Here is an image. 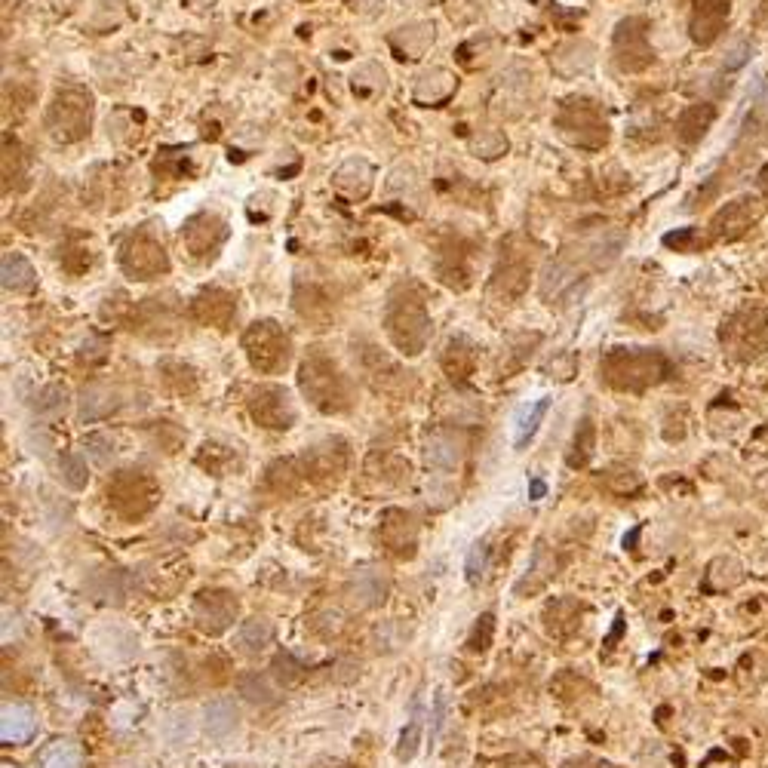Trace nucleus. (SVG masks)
<instances>
[{"mask_svg": "<svg viewBox=\"0 0 768 768\" xmlns=\"http://www.w3.org/2000/svg\"><path fill=\"white\" fill-rule=\"evenodd\" d=\"M384 329L394 348L406 357H418L431 341V317L421 295L412 289H397L384 311Z\"/></svg>", "mask_w": 768, "mask_h": 768, "instance_id": "1", "label": "nucleus"}, {"mask_svg": "<svg viewBox=\"0 0 768 768\" xmlns=\"http://www.w3.org/2000/svg\"><path fill=\"white\" fill-rule=\"evenodd\" d=\"M298 384L320 412H345L351 406V381L323 348L308 351Z\"/></svg>", "mask_w": 768, "mask_h": 768, "instance_id": "2", "label": "nucleus"}, {"mask_svg": "<svg viewBox=\"0 0 768 768\" xmlns=\"http://www.w3.org/2000/svg\"><path fill=\"white\" fill-rule=\"evenodd\" d=\"M603 378L618 391H646L667 375V360L658 351L643 348H615L600 366Z\"/></svg>", "mask_w": 768, "mask_h": 768, "instance_id": "3", "label": "nucleus"}, {"mask_svg": "<svg viewBox=\"0 0 768 768\" xmlns=\"http://www.w3.org/2000/svg\"><path fill=\"white\" fill-rule=\"evenodd\" d=\"M93 123V96L83 87H59L47 111V130L56 142H80Z\"/></svg>", "mask_w": 768, "mask_h": 768, "instance_id": "4", "label": "nucleus"}, {"mask_svg": "<svg viewBox=\"0 0 768 768\" xmlns=\"http://www.w3.org/2000/svg\"><path fill=\"white\" fill-rule=\"evenodd\" d=\"M243 351L252 363L255 372L262 375H277L289 366L292 357V345L289 335L283 332V326H277L274 320H259L252 323L243 332Z\"/></svg>", "mask_w": 768, "mask_h": 768, "instance_id": "5", "label": "nucleus"}, {"mask_svg": "<svg viewBox=\"0 0 768 768\" xmlns=\"http://www.w3.org/2000/svg\"><path fill=\"white\" fill-rule=\"evenodd\" d=\"M557 130L578 148H600L609 139V126L590 99H566L557 114Z\"/></svg>", "mask_w": 768, "mask_h": 768, "instance_id": "6", "label": "nucleus"}, {"mask_svg": "<svg viewBox=\"0 0 768 768\" xmlns=\"http://www.w3.org/2000/svg\"><path fill=\"white\" fill-rule=\"evenodd\" d=\"M120 268L130 280H154L169 271V255L151 231H136L120 246Z\"/></svg>", "mask_w": 768, "mask_h": 768, "instance_id": "7", "label": "nucleus"}, {"mask_svg": "<svg viewBox=\"0 0 768 768\" xmlns=\"http://www.w3.org/2000/svg\"><path fill=\"white\" fill-rule=\"evenodd\" d=\"M157 498H160L157 483L148 474H142V471H120L111 480V486H108L111 507L117 510L120 517H126V520L145 517L148 510L157 504Z\"/></svg>", "mask_w": 768, "mask_h": 768, "instance_id": "8", "label": "nucleus"}, {"mask_svg": "<svg viewBox=\"0 0 768 768\" xmlns=\"http://www.w3.org/2000/svg\"><path fill=\"white\" fill-rule=\"evenodd\" d=\"M249 415L268 431H286L295 421L292 400L280 384H259V388L249 394Z\"/></svg>", "mask_w": 768, "mask_h": 768, "instance_id": "9", "label": "nucleus"}, {"mask_svg": "<svg viewBox=\"0 0 768 768\" xmlns=\"http://www.w3.org/2000/svg\"><path fill=\"white\" fill-rule=\"evenodd\" d=\"M520 237H507V243H501V259L495 268V289L504 298H517L523 295L526 283H529V271H532V252L526 246H517Z\"/></svg>", "mask_w": 768, "mask_h": 768, "instance_id": "10", "label": "nucleus"}, {"mask_svg": "<svg viewBox=\"0 0 768 768\" xmlns=\"http://www.w3.org/2000/svg\"><path fill=\"white\" fill-rule=\"evenodd\" d=\"M615 62L621 71H643L652 65L646 19H624L615 31Z\"/></svg>", "mask_w": 768, "mask_h": 768, "instance_id": "11", "label": "nucleus"}, {"mask_svg": "<svg viewBox=\"0 0 768 768\" xmlns=\"http://www.w3.org/2000/svg\"><path fill=\"white\" fill-rule=\"evenodd\" d=\"M228 237V225L222 216H216V212H197L194 219L185 222V231H182V243L191 249L194 259H209V255H216L219 246L225 243Z\"/></svg>", "mask_w": 768, "mask_h": 768, "instance_id": "12", "label": "nucleus"}, {"mask_svg": "<svg viewBox=\"0 0 768 768\" xmlns=\"http://www.w3.org/2000/svg\"><path fill=\"white\" fill-rule=\"evenodd\" d=\"M194 618H197V627L206 630L209 636H219L225 633L234 618H237V600L228 593V590H206L197 596L194 603Z\"/></svg>", "mask_w": 768, "mask_h": 768, "instance_id": "13", "label": "nucleus"}, {"mask_svg": "<svg viewBox=\"0 0 768 768\" xmlns=\"http://www.w3.org/2000/svg\"><path fill=\"white\" fill-rule=\"evenodd\" d=\"M237 305H234V295L222 292V289H203L194 302H191V317L203 326H219L228 329L234 323Z\"/></svg>", "mask_w": 768, "mask_h": 768, "instance_id": "14", "label": "nucleus"}, {"mask_svg": "<svg viewBox=\"0 0 768 768\" xmlns=\"http://www.w3.org/2000/svg\"><path fill=\"white\" fill-rule=\"evenodd\" d=\"M169 298V295H166ZM166 298H145V302L136 308V320H133V329H139L142 335H163L166 326H176V314H179V305L176 302H166Z\"/></svg>", "mask_w": 768, "mask_h": 768, "instance_id": "15", "label": "nucleus"}, {"mask_svg": "<svg viewBox=\"0 0 768 768\" xmlns=\"http://www.w3.org/2000/svg\"><path fill=\"white\" fill-rule=\"evenodd\" d=\"M34 713L31 707L25 704H4V710H0V741L4 744H25L34 738Z\"/></svg>", "mask_w": 768, "mask_h": 768, "instance_id": "16", "label": "nucleus"}, {"mask_svg": "<svg viewBox=\"0 0 768 768\" xmlns=\"http://www.w3.org/2000/svg\"><path fill=\"white\" fill-rule=\"evenodd\" d=\"M725 16H729V0H698L695 16H692V37L698 44H713V37L719 34Z\"/></svg>", "mask_w": 768, "mask_h": 768, "instance_id": "17", "label": "nucleus"}, {"mask_svg": "<svg viewBox=\"0 0 768 768\" xmlns=\"http://www.w3.org/2000/svg\"><path fill=\"white\" fill-rule=\"evenodd\" d=\"M388 590H391V581L378 569H360L351 581V596H354V603L360 609L381 606L384 600H388Z\"/></svg>", "mask_w": 768, "mask_h": 768, "instance_id": "18", "label": "nucleus"}, {"mask_svg": "<svg viewBox=\"0 0 768 768\" xmlns=\"http://www.w3.org/2000/svg\"><path fill=\"white\" fill-rule=\"evenodd\" d=\"M381 541L388 544L400 557H412L415 550V523L403 510H388L381 523Z\"/></svg>", "mask_w": 768, "mask_h": 768, "instance_id": "19", "label": "nucleus"}, {"mask_svg": "<svg viewBox=\"0 0 768 768\" xmlns=\"http://www.w3.org/2000/svg\"><path fill=\"white\" fill-rule=\"evenodd\" d=\"M553 575H557V560H553V553L547 550V544L538 541L535 550H532V560H529L526 575L514 584V593H517V596L535 593V590H541Z\"/></svg>", "mask_w": 768, "mask_h": 768, "instance_id": "20", "label": "nucleus"}, {"mask_svg": "<svg viewBox=\"0 0 768 768\" xmlns=\"http://www.w3.org/2000/svg\"><path fill=\"white\" fill-rule=\"evenodd\" d=\"M0 277H4V289L7 292H31L37 286V274L31 268V262L22 252H7L4 265H0Z\"/></svg>", "mask_w": 768, "mask_h": 768, "instance_id": "21", "label": "nucleus"}, {"mask_svg": "<svg viewBox=\"0 0 768 768\" xmlns=\"http://www.w3.org/2000/svg\"><path fill=\"white\" fill-rule=\"evenodd\" d=\"M203 716H206V735L209 738H216V741H225L234 729H237V707H234V701H228V698H216V701H209L206 704V710H203Z\"/></svg>", "mask_w": 768, "mask_h": 768, "instance_id": "22", "label": "nucleus"}, {"mask_svg": "<svg viewBox=\"0 0 768 768\" xmlns=\"http://www.w3.org/2000/svg\"><path fill=\"white\" fill-rule=\"evenodd\" d=\"M464 443L449 434V431H437L431 440H428V461L431 467H437V471H455V467L461 464V449Z\"/></svg>", "mask_w": 768, "mask_h": 768, "instance_id": "23", "label": "nucleus"}, {"mask_svg": "<svg viewBox=\"0 0 768 768\" xmlns=\"http://www.w3.org/2000/svg\"><path fill=\"white\" fill-rule=\"evenodd\" d=\"M474 363H477V351L467 338H452L446 351H443V369L449 372V378H467L474 372Z\"/></svg>", "mask_w": 768, "mask_h": 768, "instance_id": "24", "label": "nucleus"}, {"mask_svg": "<svg viewBox=\"0 0 768 768\" xmlns=\"http://www.w3.org/2000/svg\"><path fill=\"white\" fill-rule=\"evenodd\" d=\"M421 738H424V719H421V698L415 695L412 698V713L403 725L400 732V744H397V759L400 762H412L418 747H421Z\"/></svg>", "mask_w": 768, "mask_h": 768, "instance_id": "25", "label": "nucleus"}, {"mask_svg": "<svg viewBox=\"0 0 768 768\" xmlns=\"http://www.w3.org/2000/svg\"><path fill=\"white\" fill-rule=\"evenodd\" d=\"M274 639V627L262 618H249L237 627V646L246 652V655H259L271 646Z\"/></svg>", "mask_w": 768, "mask_h": 768, "instance_id": "26", "label": "nucleus"}, {"mask_svg": "<svg viewBox=\"0 0 768 768\" xmlns=\"http://www.w3.org/2000/svg\"><path fill=\"white\" fill-rule=\"evenodd\" d=\"M455 90V80L452 74L446 71H431V74H421L418 77V87H415V99L424 102V105H437V102H446Z\"/></svg>", "mask_w": 768, "mask_h": 768, "instance_id": "27", "label": "nucleus"}, {"mask_svg": "<svg viewBox=\"0 0 768 768\" xmlns=\"http://www.w3.org/2000/svg\"><path fill=\"white\" fill-rule=\"evenodd\" d=\"M431 44H434L431 25H412V28H400L394 34V47L403 53V59H418Z\"/></svg>", "mask_w": 768, "mask_h": 768, "instance_id": "28", "label": "nucleus"}, {"mask_svg": "<svg viewBox=\"0 0 768 768\" xmlns=\"http://www.w3.org/2000/svg\"><path fill=\"white\" fill-rule=\"evenodd\" d=\"M117 397L105 388H99V384H93V388H87L80 394V421H99L105 415H111L117 409Z\"/></svg>", "mask_w": 768, "mask_h": 768, "instance_id": "29", "label": "nucleus"}, {"mask_svg": "<svg viewBox=\"0 0 768 768\" xmlns=\"http://www.w3.org/2000/svg\"><path fill=\"white\" fill-rule=\"evenodd\" d=\"M80 765H83L80 747L71 741H53L37 756V768H80Z\"/></svg>", "mask_w": 768, "mask_h": 768, "instance_id": "30", "label": "nucleus"}, {"mask_svg": "<svg viewBox=\"0 0 768 768\" xmlns=\"http://www.w3.org/2000/svg\"><path fill=\"white\" fill-rule=\"evenodd\" d=\"M59 474H62V483L68 489H87L90 483V471H87V458L77 455V452H62L59 455Z\"/></svg>", "mask_w": 768, "mask_h": 768, "instance_id": "31", "label": "nucleus"}, {"mask_svg": "<svg viewBox=\"0 0 768 768\" xmlns=\"http://www.w3.org/2000/svg\"><path fill=\"white\" fill-rule=\"evenodd\" d=\"M593 443H596V431H593V421L581 418L575 440H572V452H569V467H584L593 458Z\"/></svg>", "mask_w": 768, "mask_h": 768, "instance_id": "32", "label": "nucleus"}, {"mask_svg": "<svg viewBox=\"0 0 768 768\" xmlns=\"http://www.w3.org/2000/svg\"><path fill=\"white\" fill-rule=\"evenodd\" d=\"M547 409H550V397H541V400H538V403L523 415L520 428H517V437H514V446H517V449H526V446L532 443V437L538 434V428H541V421H544Z\"/></svg>", "mask_w": 768, "mask_h": 768, "instance_id": "33", "label": "nucleus"}, {"mask_svg": "<svg viewBox=\"0 0 768 768\" xmlns=\"http://www.w3.org/2000/svg\"><path fill=\"white\" fill-rule=\"evenodd\" d=\"M710 120H713V108H707V105H704V108H701V105L689 108L686 114H682V120H679V136L686 139V142L701 139V136L707 133Z\"/></svg>", "mask_w": 768, "mask_h": 768, "instance_id": "34", "label": "nucleus"}, {"mask_svg": "<svg viewBox=\"0 0 768 768\" xmlns=\"http://www.w3.org/2000/svg\"><path fill=\"white\" fill-rule=\"evenodd\" d=\"M492 639H495V615H492V612H483V615L477 618L471 636H467V649H471L474 655H483V652H489Z\"/></svg>", "mask_w": 768, "mask_h": 768, "instance_id": "35", "label": "nucleus"}, {"mask_svg": "<svg viewBox=\"0 0 768 768\" xmlns=\"http://www.w3.org/2000/svg\"><path fill=\"white\" fill-rule=\"evenodd\" d=\"M486 569H489V541L480 538V541L471 547V553H467V563H464L467 584H480L483 575H486Z\"/></svg>", "mask_w": 768, "mask_h": 768, "instance_id": "36", "label": "nucleus"}, {"mask_svg": "<svg viewBox=\"0 0 768 768\" xmlns=\"http://www.w3.org/2000/svg\"><path fill=\"white\" fill-rule=\"evenodd\" d=\"M65 397H68V391L62 388V384H50V388H44V394H40V400H37V412L40 415H59L65 409Z\"/></svg>", "mask_w": 768, "mask_h": 768, "instance_id": "37", "label": "nucleus"}, {"mask_svg": "<svg viewBox=\"0 0 768 768\" xmlns=\"http://www.w3.org/2000/svg\"><path fill=\"white\" fill-rule=\"evenodd\" d=\"M474 151H477V157L492 160V157H498V154L507 151V139H504L501 133H483V136L474 142Z\"/></svg>", "mask_w": 768, "mask_h": 768, "instance_id": "38", "label": "nucleus"}, {"mask_svg": "<svg viewBox=\"0 0 768 768\" xmlns=\"http://www.w3.org/2000/svg\"><path fill=\"white\" fill-rule=\"evenodd\" d=\"M83 449H87V455L96 458V464H108V458H111V443L102 434H90L87 443H83Z\"/></svg>", "mask_w": 768, "mask_h": 768, "instance_id": "39", "label": "nucleus"}, {"mask_svg": "<svg viewBox=\"0 0 768 768\" xmlns=\"http://www.w3.org/2000/svg\"><path fill=\"white\" fill-rule=\"evenodd\" d=\"M443 713H446V692L440 689L434 698V729H431V741H437L440 729H443Z\"/></svg>", "mask_w": 768, "mask_h": 768, "instance_id": "40", "label": "nucleus"}, {"mask_svg": "<svg viewBox=\"0 0 768 768\" xmlns=\"http://www.w3.org/2000/svg\"><path fill=\"white\" fill-rule=\"evenodd\" d=\"M547 372H553V375H557V378H572L575 375V360L566 354V357H560V360H553L550 366H547Z\"/></svg>", "mask_w": 768, "mask_h": 768, "instance_id": "41", "label": "nucleus"}, {"mask_svg": "<svg viewBox=\"0 0 768 768\" xmlns=\"http://www.w3.org/2000/svg\"><path fill=\"white\" fill-rule=\"evenodd\" d=\"M544 495H547V483L535 477V480L529 483V498H532V501H541Z\"/></svg>", "mask_w": 768, "mask_h": 768, "instance_id": "42", "label": "nucleus"}, {"mask_svg": "<svg viewBox=\"0 0 768 768\" xmlns=\"http://www.w3.org/2000/svg\"><path fill=\"white\" fill-rule=\"evenodd\" d=\"M326 768H360V765H354V762H332V765H326Z\"/></svg>", "mask_w": 768, "mask_h": 768, "instance_id": "43", "label": "nucleus"}, {"mask_svg": "<svg viewBox=\"0 0 768 768\" xmlns=\"http://www.w3.org/2000/svg\"><path fill=\"white\" fill-rule=\"evenodd\" d=\"M4 768H16V765H10V762H4Z\"/></svg>", "mask_w": 768, "mask_h": 768, "instance_id": "44", "label": "nucleus"}]
</instances>
